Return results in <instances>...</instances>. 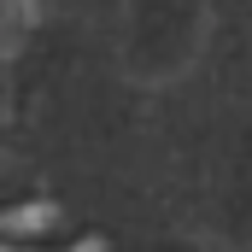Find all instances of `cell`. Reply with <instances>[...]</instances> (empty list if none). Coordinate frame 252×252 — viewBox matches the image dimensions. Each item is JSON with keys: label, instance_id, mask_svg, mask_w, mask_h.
Listing matches in <instances>:
<instances>
[{"label": "cell", "instance_id": "6da1fadb", "mask_svg": "<svg viewBox=\"0 0 252 252\" xmlns=\"http://www.w3.org/2000/svg\"><path fill=\"white\" fill-rule=\"evenodd\" d=\"M53 223H59V205H47V199L6 205V211H0V241H41Z\"/></svg>", "mask_w": 252, "mask_h": 252}, {"label": "cell", "instance_id": "7a4b0ae2", "mask_svg": "<svg viewBox=\"0 0 252 252\" xmlns=\"http://www.w3.org/2000/svg\"><path fill=\"white\" fill-rule=\"evenodd\" d=\"M0 252H35V247H24V241H0ZM70 252H106V241H100V235H88V241H76Z\"/></svg>", "mask_w": 252, "mask_h": 252}]
</instances>
